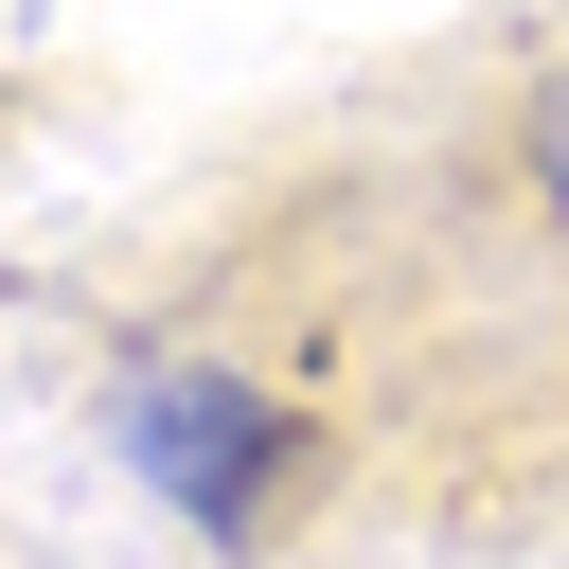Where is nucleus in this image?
<instances>
[{
	"label": "nucleus",
	"mask_w": 569,
	"mask_h": 569,
	"mask_svg": "<svg viewBox=\"0 0 569 569\" xmlns=\"http://www.w3.org/2000/svg\"><path fill=\"white\" fill-rule=\"evenodd\" d=\"M124 445H142V480H160L196 533H249V516H267V480H284V409H267V391H231V373H142Z\"/></svg>",
	"instance_id": "f257e3e1"
},
{
	"label": "nucleus",
	"mask_w": 569,
	"mask_h": 569,
	"mask_svg": "<svg viewBox=\"0 0 569 569\" xmlns=\"http://www.w3.org/2000/svg\"><path fill=\"white\" fill-rule=\"evenodd\" d=\"M533 178L569 196V89H533Z\"/></svg>",
	"instance_id": "f03ea898"
}]
</instances>
